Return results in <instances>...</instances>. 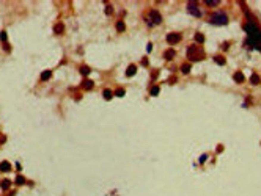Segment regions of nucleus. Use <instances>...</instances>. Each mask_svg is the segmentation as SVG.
<instances>
[{
  "instance_id": "obj_27",
  "label": "nucleus",
  "mask_w": 261,
  "mask_h": 196,
  "mask_svg": "<svg viewBox=\"0 0 261 196\" xmlns=\"http://www.w3.org/2000/svg\"><path fill=\"white\" fill-rule=\"evenodd\" d=\"M206 157H208V155H201V159H200V163H203L204 160H206Z\"/></svg>"
},
{
  "instance_id": "obj_8",
  "label": "nucleus",
  "mask_w": 261,
  "mask_h": 196,
  "mask_svg": "<svg viewBox=\"0 0 261 196\" xmlns=\"http://www.w3.org/2000/svg\"><path fill=\"white\" fill-rule=\"evenodd\" d=\"M82 88H84V90H91V88H93V82L88 80V79H85L84 82H82Z\"/></svg>"
},
{
  "instance_id": "obj_26",
  "label": "nucleus",
  "mask_w": 261,
  "mask_h": 196,
  "mask_svg": "<svg viewBox=\"0 0 261 196\" xmlns=\"http://www.w3.org/2000/svg\"><path fill=\"white\" fill-rule=\"evenodd\" d=\"M0 38H2V41H7V31H2V35H0Z\"/></svg>"
},
{
  "instance_id": "obj_3",
  "label": "nucleus",
  "mask_w": 261,
  "mask_h": 196,
  "mask_svg": "<svg viewBox=\"0 0 261 196\" xmlns=\"http://www.w3.org/2000/svg\"><path fill=\"white\" fill-rule=\"evenodd\" d=\"M211 22H212L214 25H225L226 22H228V16H226L225 13H215L212 16V19H211Z\"/></svg>"
},
{
  "instance_id": "obj_10",
  "label": "nucleus",
  "mask_w": 261,
  "mask_h": 196,
  "mask_svg": "<svg viewBox=\"0 0 261 196\" xmlns=\"http://www.w3.org/2000/svg\"><path fill=\"white\" fill-rule=\"evenodd\" d=\"M0 171H11V165L8 162H2L0 163Z\"/></svg>"
},
{
  "instance_id": "obj_12",
  "label": "nucleus",
  "mask_w": 261,
  "mask_h": 196,
  "mask_svg": "<svg viewBox=\"0 0 261 196\" xmlns=\"http://www.w3.org/2000/svg\"><path fill=\"white\" fill-rule=\"evenodd\" d=\"M173 57H175V50H173V49H170V50H167V52L164 53V58L165 60H171Z\"/></svg>"
},
{
  "instance_id": "obj_15",
  "label": "nucleus",
  "mask_w": 261,
  "mask_h": 196,
  "mask_svg": "<svg viewBox=\"0 0 261 196\" xmlns=\"http://www.w3.org/2000/svg\"><path fill=\"white\" fill-rule=\"evenodd\" d=\"M102 94H104V99H107V101L112 99V91H110V90H104Z\"/></svg>"
},
{
  "instance_id": "obj_24",
  "label": "nucleus",
  "mask_w": 261,
  "mask_h": 196,
  "mask_svg": "<svg viewBox=\"0 0 261 196\" xmlns=\"http://www.w3.org/2000/svg\"><path fill=\"white\" fill-rule=\"evenodd\" d=\"M115 94H116V96H120V97H123V96H124V90H116Z\"/></svg>"
},
{
  "instance_id": "obj_20",
  "label": "nucleus",
  "mask_w": 261,
  "mask_h": 196,
  "mask_svg": "<svg viewBox=\"0 0 261 196\" xmlns=\"http://www.w3.org/2000/svg\"><path fill=\"white\" fill-rule=\"evenodd\" d=\"M250 80H252V83H253V85H258V83H260V77H258V75H255V74L252 75V79H250Z\"/></svg>"
},
{
  "instance_id": "obj_18",
  "label": "nucleus",
  "mask_w": 261,
  "mask_h": 196,
  "mask_svg": "<svg viewBox=\"0 0 261 196\" xmlns=\"http://www.w3.org/2000/svg\"><path fill=\"white\" fill-rule=\"evenodd\" d=\"M16 184H18V185H24L25 184V179L22 177V176H18V177H16Z\"/></svg>"
},
{
  "instance_id": "obj_22",
  "label": "nucleus",
  "mask_w": 261,
  "mask_h": 196,
  "mask_svg": "<svg viewBox=\"0 0 261 196\" xmlns=\"http://www.w3.org/2000/svg\"><path fill=\"white\" fill-rule=\"evenodd\" d=\"M206 5H209V7H217L219 2H215V0H206Z\"/></svg>"
},
{
  "instance_id": "obj_7",
  "label": "nucleus",
  "mask_w": 261,
  "mask_h": 196,
  "mask_svg": "<svg viewBox=\"0 0 261 196\" xmlns=\"http://www.w3.org/2000/svg\"><path fill=\"white\" fill-rule=\"evenodd\" d=\"M235 80L237 82V83H242V82L246 80V77H244V74L241 72V71H237V72H235Z\"/></svg>"
},
{
  "instance_id": "obj_25",
  "label": "nucleus",
  "mask_w": 261,
  "mask_h": 196,
  "mask_svg": "<svg viewBox=\"0 0 261 196\" xmlns=\"http://www.w3.org/2000/svg\"><path fill=\"white\" fill-rule=\"evenodd\" d=\"M215 61L220 63V64H225V60L224 58H219V57H215Z\"/></svg>"
},
{
  "instance_id": "obj_1",
  "label": "nucleus",
  "mask_w": 261,
  "mask_h": 196,
  "mask_svg": "<svg viewBox=\"0 0 261 196\" xmlns=\"http://www.w3.org/2000/svg\"><path fill=\"white\" fill-rule=\"evenodd\" d=\"M187 57L189 60H193V61H198V60H201L204 57V52H203V49L197 46V44H193L187 49Z\"/></svg>"
},
{
  "instance_id": "obj_2",
  "label": "nucleus",
  "mask_w": 261,
  "mask_h": 196,
  "mask_svg": "<svg viewBox=\"0 0 261 196\" xmlns=\"http://www.w3.org/2000/svg\"><path fill=\"white\" fill-rule=\"evenodd\" d=\"M146 22H148V25H157V24L162 22V16H160V13L156 11V9H151L146 16Z\"/></svg>"
},
{
  "instance_id": "obj_11",
  "label": "nucleus",
  "mask_w": 261,
  "mask_h": 196,
  "mask_svg": "<svg viewBox=\"0 0 261 196\" xmlns=\"http://www.w3.org/2000/svg\"><path fill=\"white\" fill-rule=\"evenodd\" d=\"M51 77H52V72H51V71H44V72L41 74V80H43V82L49 80V79H51Z\"/></svg>"
},
{
  "instance_id": "obj_17",
  "label": "nucleus",
  "mask_w": 261,
  "mask_h": 196,
  "mask_svg": "<svg viewBox=\"0 0 261 196\" xmlns=\"http://www.w3.org/2000/svg\"><path fill=\"white\" fill-rule=\"evenodd\" d=\"M80 74H84V75H88V74H90V68H87V66H82V68H80Z\"/></svg>"
},
{
  "instance_id": "obj_9",
  "label": "nucleus",
  "mask_w": 261,
  "mask_h": 196,
  "mask_svg": "<svg viewBox=\"0 0 261 196\" xmlns=\"http://www.w3.org/2000/svg\"><path fill=\"white\" fill-rule=\"evenodd\" d=\"M135 72H137V68L134 66V64H131V66L127 68V71H126V75L127 77H131V75H134Z\"/></svg>"
},
{
  "instance_id": "obj_13",
  "label": "nucleus",
  "mask_w": 261,
  "mask_h": 196,
  "mask_svg": "<svg viewBox=\"0 0 261 196\" xmlns=\"http://www.w3.org/2000/svg\"><path fill=\"white\" fill-rule=\"evenodd\" d=\"M116 30L118 31H124L126 30V25H124L123 20H118V22H116Z\"/></svg>"
},
{
  "instance_id": "obj_16",
  "label": "nucleus",
  "mask_w": 261,
  "mask_h": 196,
  "mask_svg": "<svg viewBox=\"0 0 261 196\" xmlns=\"http://www.w3.org/2000/svg\"><path fill=\"white\" fill-rule=\"evenodd\" d=\"M195 41L201 44V42H204V36H203L201 33H197V35H195Z\"/></svg>"
},
{
  "instance_id": "obj_21",
  "label": "nucleus",
  "mask_w": 261,
  "mask_h": 196,
  "mask_svg": "<svg viewBox=\"0 0 261 196\" xmlns=\"http://www.w3.org/2000/svg\"><path fill=\"white\" fill-rule=\"evenodd\" d=\"M105 13H107V14H112V13H113V8H112V5H109V3L105 5Z\"/></svg>"
},
{
  "instance_id": "obj_6",
  "label": "nucleus",
  "mask_w": 261,
  "mask_h": 196,
  "mask_svg": "<svg viewBox=\"0 0 261 196\" xmlns=\"http://www.w3.org/2000/svg\"><path fill=\"white\" fill-rule=\"evenodd\" d=\"M54 31H55L57 35H62L63 31H65V25H63V24H60V22H58V24H55V27H54Z\"/></svg>"
},
{
  "instance_id": "obj_14",
  "label": "nucleus",
  "mask_w": 261,
  "mask_h": 196,
  "mask_svg": "<svg viewBox=\"0 0 261 196\" xmlns=\"http://www.w3.org/2000/svg\"><path fill=\"white\" fill-rule=\"evenodd\" d=\"M0 187H2L3 190H8V188H10V181H8V179L2 181V182H0Z\"/></svg>"
},
{
  "instance_id": "obj_5",
  "label": "nucleus",
  "mask_w": 261,
  "mask_h": 196,
  "mask_svg": "<svg viewBox=\"0 0 261 196\" xmlns=\"http://www.w3.org/2000/svg\"><path fill=\"white\" fill-rule=\"evenodd\" d=\"M181 41V33H170L167 35V42L168 44H176Z\"/></svg>"
},
{
  "instance_id": "obj_19",
  "label": "nucleus",
  "mask_w": 261,
  "mask_h": 196,
  "mask_svg": "<svg viewBox=\"0 0 261 196\" xmlns=\"http://www.w3.org/2000/svg\"><path fill=\"white\" fill-rule=\"evenodd\" d=\"M181 71H182L184 74H189V71H190V66H189V64H182V66H181Z\"/></svg>"
},
{
  "instance_id": "obj_23",
  "label": "nucleus",
  "mask_w": 261,
  "mask_h": 196,
  "mask_svg": "<svg viewBox=\"0 0 261 196\" xmlns=\"http://www.w3.org/2000/svg\"><path fill=\"white\" fill-rule=\"evenodd\" d=\"M157 93H159V88H157V86L151 88V96H157Z\"/></svg>"
},
{
  "instance_id": "obj_4",
  "label": "nucleus",
  "mask_w": 261,
  "mask_h": 196,
  "mask_svg": "<svg viewBox=\"0 0 261 196\" xmlns=\"http://www.w3.org/2000/svg\"><path fill=\"white\" fill-rule=\"evenodd\" d=\"M187 9H189V13L193 14L195 17H200V16H201V11L198 9L197 3H189V5H187Z\"/></svg>"
}]
</instances>
